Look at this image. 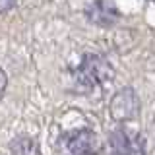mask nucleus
I'll use <instances>...</instances> for the list:
<instances>
[{
    "instance_id": "1",
    "label": "nucleus",
    "mask_w": 155,
    "mask_h": 155,
    "mask_svg": "<svg viewBox=\"0 0 155 155\" xmlns=\"http://www.w3.org/2000/svg\"><path fill=\"white\" fill-rule=\"evenodd\" d=\"M56 155H99L97 136L84 128L68 132L58 142Z\"/></svg>"
},
{
    "instance_id": "2",
    "label": "nucleus",
    "mask_w": 155,
    "mask_h": 155,
    "mask_svg": "<svg viewBox=\"0 0 155 155\" xmlns=\"http://www.w3.org/2000/svg\"><path fill=\"white\" fill-rule=\"evenodd\" d=\"M138 109H140L138 97H136V93L130 87L120 89L118 93L113 97V101H110V114H113V118L118 120V122L136 118V116H138Z\"/></svg>"
},
{
    "instance_id": "3",
    "label": "nucleus",
    "mask_w": 155,
    "mask_h": 155,
    "mask_svg": "<svg viewBox=\"0 0 155 155\" xmlns=\"http://www.w3.org/2000/svg\"><path fill=\"white\" fill-rule=\"evenodd\" d=\"M110 76V70L107 66V62L99 60L97 56H87L84 60V64L78 70V80L85 85H95L105 81Z\"/></svg>"
},
{
    "instance_id": "4",
    "label": "nucleus",
    "mask_w": 155,
    "mask_h": 155,
    "mask_svg": "<svg viewBox=\"0 0 155 155\" xmlns=\"http://www.w3.org/2000/svg\"><path fill=\"white\" fill-rule=\"evenodd\" d=\"M110 143H113L114 151L118 155H142V143L136 142L132 136L126 132H116L110 136Z\"/></svg>"
},
{
    "instance_id": "5",
    "label": "nucleus",
    "mask_w": 155,
    "mask_h": 155,
    "mask_svg": "<svg viewBox=\"0 0 155 155\" xmlns=\"http://www.w3.org/2000/svg\"><path fill=\"white\" fill-rule=\"evenodd\" d=\"M10 151L12 155H41L39 143L31 136H18L10 143Z\"/></svg>"
},
{
    "instance_id": "6",
    "label": "nucleus",
    "mask_w": 155,
    "mask_h": 155,
    "mask_svg": "<svg viewBox=\"0 0 155 155\" xmlns=\"http://www.w3.org/2000/svg\"><path fill=\"white\" fill-rule=\"evenodd\" d=\"M6 85H8V78H6V72L0 68V99L4 97V91H6Z\"/></svg>"
},
{
    "instance_id": "7",
    "label": "nucleus",
    "mask_w": 155,
    "mask_h": 155,
    "mask_svg": "<svg viewBox=\"0 0 155 155\" xmlns=\"http://www.w3.org/2000/svg\"><path fill=\"white\" fill-rule=\"evenodd\" d=\"M14 4H16V0H0V14H2V12H8Z\"/></svg>"
}]
</instances>
